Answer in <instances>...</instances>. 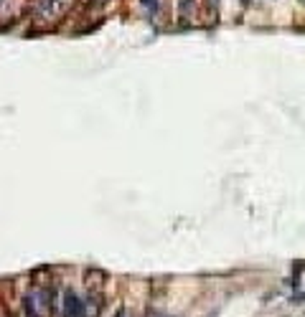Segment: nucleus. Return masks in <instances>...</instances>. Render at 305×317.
<instances>
[{"label":"nucleus","mask_w":305,"mask_h":317,"mask_svg":"<svg viewBox=\"0 0 305 317\" xmlns=\"http://www.w3.org/2000/svg\"><path fill=\"white\" fill-rule=\"evenodd\" d=\"M71 3H74V0H36L33 18L39 23H51L54 18H61Z\"/></svg>","instance_id":"obj_1"},{"label":"nucleus","mask_w":305,"mask_h":317,"mask_svg":"<svg viewBox=\"0 0 305 317\" xmlns=\"http://www.w3.org/2000/svg\"><path fill=\"white\" fill-rule=\"evenodd\" d=\"M64 317H87L84 302H82L74 292H66V294H64Z\"/></svg>","instance_id":"obj_2"},{"label":"nucleus","mask_w":305,"mask_h":317,"mask_svg":"<svg viewBox=\"0 0 305 317\" xmlns=\"http://www.w3.org/2000/svg\"><path fill=\"white\" fill-rule=\"evenodd\" d=\"M194 6H196V0H178V13L181 18H188L194 13Z\"/></svg>","instance_id":"obj_3"},{"label":"nucleus","mask_w":305,"mask_h":317,"mask_svg":"<svg viewBox=\"0 0 305 317\" xmlns=\"http://www.w3.org/2000/svg\"><path fill=\"white\" fill-rule=\"evenodd\" d=\"M158 3H161V0H140L145 16H156V13H158Z\"/></svg>","instance_id":"obj_4"},{"label":"nucleus","mask_w":305,"mask_h":317,"mask_svg":"<svg viewBox=\"0 0 305 317\" xmlns=\"http://www.w3.org/2000/svg\"><path fill=\"white\" fill-rule=\"evenodd\" d=\"M206 3H209V11H214V13H216V6H219V0H206Z\"/></svg>","instance_id":"obj_5"},{"label":"nucleus","mask_w":305,"mask_h":317,"mask_svg":"<svg viewBox=\"0 0 305 317\" xmlns=\"http://www.w3.org/2000/svg\"><path fill=\"white\" fill-rule=\"evenodd\" d=\"M117 317H132V314H130L127 309H120V312H117Z\"/></svg>","instance_id":"obj_6"}]
</instances>
